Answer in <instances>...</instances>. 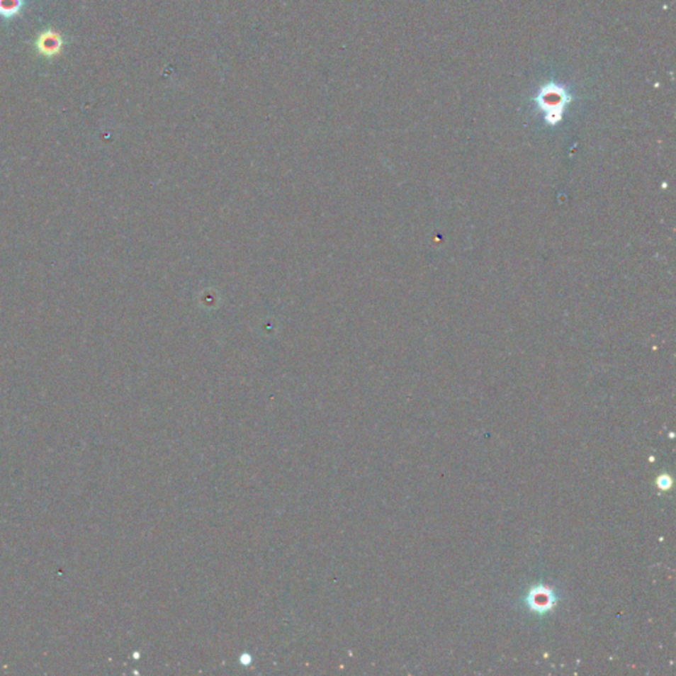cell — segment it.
I'll return each mask as SVG.
<instances>
[{
  "label": "cell",
  "mask_w": 676,
  "mask_h": 676,
  "mask_svg": "<svg viewBox=\"0 0 676 676\" xmlns=\"http://www.w3.org/2000/svg\"><path fill=\"white\" fill-rule=\"evenodd\" d=\"M35 47L44 57H56L64 47V38L53 29H47L41 32L35 41Z\"/></svg>",
  "instance_id": "cell-2"
},
{
  "label": "cell",
  "mask_w": 676,
  "mask_h": 676,
  "mask_svg": "<svg viewBox=\"0 0 676 676\" xmlns=\"http://www.w3.org/2000/svg\"><path fill=\"white\" fill-rule=\"evenodd\" d=\"M26 6L24 0H0V18L11 20L20 15Z\"/></svg>",
  "instance_id": "cell-3"
},
{
  "label": "cell",
  "mask_w": 676,
  "mask_h": 676,
  "mask_svg": "<svg viewBox=\"0 0 676 676\" xmlns=\"http://www.w3.org/2000/svg\"><path fill=\"white\" fill-rule=\"evenodd\" d=\"M531 607L536 610H544V609L551 608L552 599H551V592L548 590H536L531 593Z\"/></svg>",
  "instance_id": "cell-4"
},
{
  "label": "cell",
  "mask_w": 676,
  "mask_h": 676,
  "mask_svg": "<svg viewBox=\"0 0 676 676\" xmlns=\"http://www.w3.org/2000/svg\"><path fill=\"white\" fill-rule=\"evenodd\" d=\"M546 93L541 96V105L543 108L547 113V120L551 123H555L559 120L563 113V107L565 105L567 99L565 94H563V90L559 87L548 86L544 89Z\"/></svg>",
  "instance_id": "cell-1"
}]
</instances>
